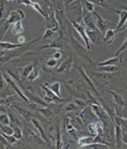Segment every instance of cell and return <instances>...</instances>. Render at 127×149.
Segmentation results:
<instances>
[{"label":"cell","mask_w":127,"mask_h":149,"mask_svg":"<svg viewBox=\"0 0 127 149\" xmlns=\"http://www.w3.org/2000/svg\"><path fill=\"white\" fill-rule=\"evenodd\" d=\"M64 127H65V129H66V132L72 136H75L76 135V128H75V125L70 122V117H65L64 118Z\"/></svg>","instance_id":"21"},{"label":"cell","mask_w":127,"mask_h":149,"mask_svg":"<svg viewBox=\"0 0 127 149\" xmlns=\"http://www.w3.org/2000/svg\"><path fill=\"white\" fill-rule=\"evenodd\" d=\"M126 49H127V38L125 39V41H124L123 43H122V45H121V47H120V48H117V53H115V56H119V55H121L124 51H126Z\"/></svg>","instance_id":"44"},{"label":"cell","mask_w":127,"mask_h":149,"mask_svg":"<svg viewBox=\"0 0 127 149\" xmlns=\"http://www.w3.org/2000/svg\"><path fill=\"white\" fill-rule=\"evenodd\" d=\"M30 120H31V122H32L33 127L37 130V131H39V133H40L41 139H43V141L46 143V144H49L50 142H49V139H48V136H47L46 132H45V130H44L43 125H41V122L39 121L37 119H34V118H31Z\"/></svg>","instance_id":"12"},{"label":"cell","mask_w":127,"mask_h":149,"mask_svg":"<svg viewBox=\"0 0 127 149\" xmlns=\"http://www.w3.org/2000/svg\"><path fill=\"white\" fill-rule=\"evenodd\" d=\"M8 109L4 104H0V114H7Z\"/></svg>","instance_id":"50"},{"label":"cell","mask_w":127,"mask_h":149,"mask_svg":"<svg viewBox=\"0 0 127 149\" xmlns=\"http://www.w3.org/2000/svg\"><path fill=\"white\" fill-rule=\"evenodd\" d=\"M81 3H82V7L87 12L89 13H93L95 11V4L93 2H91L90 0H81Z\"/></svg>","instance_id":"33"},{"label":"cell","mask_w":127,"mask_h":149,"mask_svg":"<svg viewBox=\"0 0 127 149\" xmlns=\"http://www.w3.org/2000/svg\"><path fill=\"white\" fill-rule=\"evenodd\" d=\"M92 14H93L94 16H95V18H96V27L100 32H106V30L110 29L112 26H114L113 23H110V22H108V20H105L99 14L97 13L96 11H94Z\"/></svg>","instance_id":"5"},{"label":"cell","mask_w":127,"mask_h":149,"mask_svg":"<svg viewBox=\"0 0 127 149\" xmlns=\"http://www.w3.org/2000/svg\"><path fill=\"white\" fill-rule=\"evenodd\" d=\"M39 76H40V71L34 67V68L32 69V71L29 73V75H28L27 79L28 81H34V79H37Z\"/></svg>","instance_id":"40"},{"label":"cell","mask_w":127,"mask_h":149,"mask_svg":"<svg viewBox=\"0 0 127 149\" xmlns=\"http://www.w3.org/2000/svg\"><path fill=\"white\" fill-rule=\"evenodd\" d=\"M41 87H42V89H43L44 92H45L44 100H45V102H47V103H57V102L68 101V99H63V98H61V97H59V95H57L54 91H51L46 85H41Z\"/></svg>","instance_id":"3"},{"label":"cell","mask_w":127,"mask_h":149,"mask_svg":"<svg viewBox=\"0 0 127 149\" xmlns=\"http://www.w3.org/2000/svg\"><path fill=\"white\" fill-rule=\"evenodd\" d=\"M86 93H87V97H88V104H100L99 101L98 100H96V99L94 98L93 95L91 93V91H86Z\"/></svg>","instance_id":"43"},{"label":"cell","mask_w":127,"mask_h":149,"mask_svg":"<svg viewBox=\"0 0 127 149\" xmlns=\"http://www.w3.org/2000/svg\"><path fill=\"white\" fill-rule=\"evenodd\" d=\"M97 70L107 72V73H114L120 70V67L119 65H103V67H97Z\"/></svg>","instance_id":"31"},{"label":"cell","mask_w":127,"mask_h":149,"mask_svg":"<svg viewBox=\"0 0 127 149\" xmlns=\"http://www.w3.org/2000/svg\"><path fill=\"white\" fill-rule=\"evenodd\" d=\"M44 85H46L47 87H48L51 91H54L57 95L61 97V83L60 81H54V83H51V84L45 83Z\"/></svg>","instance_id":"24"},{"label":"cell","mask_w":127,"mask_h":149,"mask_svg":"<svg viewBox=\"0 0 127 149\" xmlns=\"http://www.w3.org/2000/svg\"><path fill=\"white\" fill-rule=\"evenodd\" d=\"M117 31L115 29H108L106 30L104 34V43L105 45H109V44H112L113 43V41L115 40V38H117Z\"/></svg>","instance_id":"16"},{"label":"cell","mask_w":127,"mask_h":149,"mask_svg":"<svg viewBox=\"0 0 127 149\" xmlns=\"http://www.w3.org/2000/svg\"><path fill=\"white\" fill-rule=\"evenodd\" d=\"M6 1H16V0H6Z\"/></svg>","instance_id":"56"},{"label":"cell","mask_w":127,"mask_h":149,"mask_svg":"<svg viewBox=\"0 0 127 149\" xmlns=\"http://www.w3.org/2000/svg\"><path fill=\"white\" fill-rule=\"evenodd\" d=\"M72 1H74V0H70V2H72Z\"/></svg>","instance_id":"58"},{"label":"cell","mask_w":127,"mask_h":149,"mask_svg":"<svg viewBox=\"0 0 127 149\" xmlns=\"http://www.w3.org/2000/svg\"><path fill=\"white\" fill-rule=\"evenodd\" d=\"M11 106H12L14 109H16L17 112L19 113L20 115L23 116L25 119H29V118H30L31 112L29 111V109H25V107H21V106H19V105H15V104H12Z\"/></svg>","instance_id":"27"},{"label":"cell","mask_w":127,"mask_h":149,"mask_svg":"<svg viewBox=\"0 0 127 149\" xmlns=\"http://www.w3.org/2000/svg\"><path fill=\"white\" fill-rule=\"evenodd\" d=\"M84 148L87 149H109V146H107L106 144H103V143H99V142H94L90 145L86 146Z\"/></svg>","instance_id":"35"},{"label":"cell","mask_w":127,"mask_h":149,"mask_svg":"<svg viewBox=\"0 0 127 149\" xmlns=\"http://www.w3.org/2000/svg\"><path fill=\"white\" fill-rule=\"evenodd\" d=\"M115 13L119 14V17H120V20H119V24L115 27V30L117 31H124L127 27V11L125 10H117V9H113Z\"/></svg>","instance_id":"9"},{"label":"cell","mask_w":127,"mask_h":149,"mask_svg":"<svg viewBox=\"0 0 127 149\" xmlns=\"http://www.w3.org/2000/svg\"><path fill=\"white\" fill-rule=\"evenodd\" d=\"M33 68H34V65H32V63H30V65H26L25 68L19 69V75H20V77L27 78L28 75H29V73H30V72L32 71V69H33Z\"/></svg>","instance_id":"34"},{"label":"cell","mask_w":127,"mask_h":149,"mask_svg":"<svg viewBox=\"0 0 127 149\" xmlns=\"http://www.w3.org/2000/svg\"><path fill=\"white\" fill-rule=\"evenodd\" d=\"M2 55H3V54H2V53H1V54H0V58L2 57Z\"/></svg>","instance_id":"57"},{"label":"cell","mask_w":127,"mask_h":149,"mask_svg":"<svg viewBox=\"0 0 127 149\" xmlns=\"http://www.w3.org/2000/svg\"><path fill=\"white\" fill-rule=\"evenodd\" d=\"M122 142L127 145V132H123L122 134Z\"/></svg>","instance_id":"52"},{"label":"cell","mask_w":127,"mask_h":149,"mask_svg":"<svg viewBox=\"0 0 127 149\" xmlns=\"http://www.w3.org/2000/svg\"><path fill=\"white\" fill-rule=\"evenodd\" d=\"M122 10H125V11H127V7H122Z\"/></svg>","instance_id":"55"},{"label":"cell","mask_w":127,"mask_h":149,"mask_svg":"<svg viewBox=\"0 0 127 149\" xmlns=\"http://www.w3.org/2000/svg\"><path fill=\"white\" fill-rule=\"evenodd\" d=\"M18 1V3L23 4L25 7H31V4H32V0H17Z\"/></svg>","instance_id":"48"},{"label":"cell","mask_w":127,"mask_h":149,"mask_svg":"<svg viewBox=\"0 0 127 149\" xmlns=\"http://www.w3.org/2000/svg\"><path fill=\"white\" fill-rule=\"evenodd\" d=\"M73 67V56H70L68 59L64 60L62 63L60 65V67L58 68L57 72L59 73H63V72H68Z\"/></svg>","instance_id":"18"},{"label":"cell","mask_w":127,"mask_h":149,"mask_svg":"<svg viewBox=\"0 0 127 149\" xmlns=\"http://www.w3.org/2000/svg\"><path fill=\"white\" fill-rule=\"evenodd\" d=\"M79 116H80L81 118L84 119V121H93L94 118H97L96 115L93 113L92 109H91V106H84V109L79 113Z\"/></svg>","instance_id":"13"},{"label":"cell","mask_w":127,"mask_h":149,"mask_svg":"<svg viewBox=\"0 0 127 149\" xmlns=\"http://www.w3.org/2000/svg\"><path fill=\"white\" fill-rule=\"evenodd\" d=\"M56 148L60 149L63 148V143H62V135H61L60 127H57V135H56Z\"/></svg>","instance_id":"36"},{"label":"cell","mask_w":127,"mask_h":149,"mask_svg":"<svg viewBox=\"0 0 127 149\" xmlns=\"http://www.w3.org/2000/svg\"><path fill=\"white\" fill-rule=\"evenodd\" d=\"M66 12H68L70 14V22L72 20H76V22H79L80 18L84 15V12H82V7H81V3L79 0H74L72 2H68V6H67Z\"/></svg>","instance_id":"1"},{"label":"cell","mask_w":127,"mask_h":149,"mask_svg":"<svg viewBox=\"0 0 127 149\" xmlns=\"http://www.w3.org/2000/svg\"><path fill=\"white\" fill-rule=\"evenodd\" d=\"M42 37H39L37 39H34L33 41L31 42H28V43H11V42H0V48L3 49V51H13V49H16V48L23 47L25 45L27 44H31V43H34L39 41Z\"/></svg>","instance_id":"8"},{"label":"cell","mask_w":127,"mask_h":149,"mask_svg":"<svg viewBox=\"0 0 127 149\" xmlns=\"http://www.w3.org/2000/svg\"><path fill=\"white\" fill-rule=\"evenodd\" d=\"M74 102H75L79 107H84V106H87V104H88L87 101H84V100H81V99H75Z\"/></svg>","instance_id":"47"},{"label":"cell","mask_w":127,"mask_h":149,"mask_svg":"<svg viewBox=\"0 0 127 149\" xmlns=\"http://www.w3.org/2000/svg\"><path fill=\"white\" fill-rule=\"evenodd\" d=\"M54 32H55V31L51 30L50 28H47L46 30H45V32H44V34L42 36V38H43V39H50V38L52 37Z\"/></svg>","instance_id":"45"},{"label":"cell","mask_w":127,"mask_h":149,"mask_svg":"<svg viewBox=\"0 0 127 149\" xmlns=\"http://www.w3.org/2000/svg\"><path fill=\"white\" fill-rule=\"evenodd\" d=\"M25 18V13L23 12V10H14L12 12L9 13V15L7 16V19H6V24L7 25H12L14 23H17V22H21V20Z\"/></svg>","instance_id":"7"},{"label":"cell","mask_w":127,"mask_h":149,"mask_svg":"<svg viewBox=\"0 0 127 149\" xmlns=\"http://www.w3.org/2000/svg\"><path fill=\"white\" fill-rule=\"evenodd\" d=\"M97 142V139L95 135L92 136H82V137H79L77 139V145L79 148H84L86 146L90 145L92 143Z\"/></svg>","instance_id":"15"},{"label":"cell","mask_w":127,"mask_h":149,"mask_svg":"<svg viewBox=\"0 0 127 149\" xmlns=\"http://www.w3.org/2000/svg\"><path fill=\"white\" fill-rule=\"evenodd\" d=\"M11 123H13V135L16 137L17 139H20L21 137H23V131H21V129H20V125H19V122L17 121V120H15V121H11Z\"/></svg>","instance_id":"29"},{"label":"cell","mask_w":127,"mask_h":149,"mask_svg":"<svg viewBox=\"0 0 127 149\" xmlns=\"http://www.w3.org/2000/svg\"><path fill=\"white\" fill-rule=\"evenodd\" d=\"M31 8H32L34 11H37V12L40 14V15H42V16H43L45 19H47V17H48V14L45 12V10H44L43 8L41 7L40 3H37V2H32V4H31Z\"/></svg>","instance_id":"32"},{"label":"cell","mask_w":127,"mask_h":149,"mask_svg":"<svg viewBox=\"0 0 127 149\" xmlns=\"http://www.w3.org/2000/svg\"><path fill=\"white\" fill-rule=\"evenodd\" d=\"M2 77H3L4 81H7L8 84L10 85L11 87L15 90L16 95H18V97H19V98H21L23 101H26L27 103H29V99L27 98V95H25V92H23V90L19 88L18 83L16 81V79H14V78L11 76V74L9 73V72H3V73H2Z\"/></svg>","instance_id":"2"},{"label":"cell","mask_w":127,"mask_h":149,"mask_svg":"<svg viewBox=\"0 0 127 149\" xmlns=\"http://www.w3.org/2000/svg\"><path fill=\"white\" fill-rule=\"evenodd\" d=\"M70 23H72V26H73V28L76 30V32H77V33L80 36L81 39H82V41H84V45H86L87 49H90V48H91V43H90L89 38H88V36H87V31H86L84 27L80 24V23H79V22H76V20H72Z\"/></svg>","instance_id":"4"},{"label":"cell","mask_w":127,"mask_h":149,"mask_svg":"<svg viewBox=\"0 0 127 149\" xmlns=\"http://www.w3.org/2000/svg\"><path fill=\"white\" fill-rule=\"evenodd\" d=\"M3 59H2V58H0V65H1V63H2V62H3Z\"/></svg>","instance_id":"54"},{"label":"cell","mask_w":127,"mask_h":149,"mask_svg":"<svg viewBox=\"0 0 127 149\" xmlns=\"http://www.w3.org/2000/svg\"><path fill=\"white\" fill-rule=\"evenodd\" d=\"M32 107H33L35 111L40 112L41 114H42L43 116H45L46 118H50L51 116L54 115V112H52L49 107H47V106H44V107H37V105H34V103H33V104H32Z\"/></svg>","instance_id":"23"},{"label":"cell","mask_w":127,"mask_h":149,"mask_svg":"<svg viewBox=\"0 0 127 149\" xmlns=\"http://www.w3.org/2000/svg\"><path fill=\"white\" fill-rule=\"evenodd\" d=\"M91 2H93L94 4H97V6H99V7L104 8L106 10H109L110 9V6L106 2V0H90Z\"/></svg>","instance_id":"41"},{"label":"cell","mask_w":127,"mask_h":149,"mask_svg":"<svg viewBox=\"0 0 127 149\" xmlns=\"http://www.w3.org/2000/svg\"><path fill=\"white\" fill-rule=\"evenodd\" d=\"M79 71H80L81 75H82V78H84V81H86V83H87V84L89 85V86H90L91 89L93 90L94 93H95L96 95H99V93H98V91H97L96 87H95V85H94V83L92 81V79L90 78V76H89V75H88L87 73H86V72L84 71V69H82V68H79Z\"/></svg>","instance_id":"20"},{"label":"cell","mask_w":127,"mask_h":149,"mask_svg":"<svg viewBox=\"0 0 127 149\" xmlns=\"http://www.w3.org/2000/svg\"><path fill=\"white\" fill-rule=\"evenodd\" d=\"M70 122L75 125V128L77 130H81L84 128V119L81 118L79 115H76V116H70Z\"/></svg>","instance_id":"22"},{"label":"cell","mask_w":127,"mask_h":149,"mask_svg":"<svg viewBox=\"0 0 127 149\" xmlns=\"http://www.w3.org/2000/svg\"><path fill=\"white\" fill-rule=\"evenodd\" d=\"M78 109H79V106H78L75 102H70V103H68V104L64 107V112L72 113V112H76V111H78Z\"/></svg>","instance_id":"38"},{"label":"cell","mask_w":127,"mask_h":149,"mask_svg":"<svg viewBox=\"0 0 127 149\" xmlns=\"http://www.w3.org/2000/svg\"><path fill=\"white\" fill-rule=\"evenodd\" d=\"M63 47V41L62 39H58L56 41H52L50 44H47L45 46H42L41 49H47V48H56V49H60V48Z\"/></svg>","instance_id":"26"},{"label":"cell","mask_w":127,"mask_h":149,"mask_svg":"<svg viewBox=\"0 0 127 149\" xmlns=\"http://www.w3.org/2000/svg\"><path fill=\"white\" fill-rule=\"evenodd\" d=\"M11 26V31L13 34H21L25 30L23 28V25L21 22H17V23H14V24L10 25Z\"/></svg>","instance_id":"28"},{"label":"cell","mask_w":127,"mask_h":149,"mask_svg":"<svg viewBox=\"0 0 127 149\" xmlns=\"http://www.w3.org/2000/svg\"><path fill=\"white\" fill-rule=\"evenodd\" d=\"M0 131H1L2 133H4V134H8V135H13V133H14L13 128H12L10 125L0 127Z\"/></svg>","instance_id":"42"},{"label":"cell","mask_w":127,"mask_h":149,"mask_svg":"<svg viewBox=\"0 0 127 149\" xmlns=\"http://www.w3.org/2000/svg\"><path fill=\"white\" fill-rule=\"evenodd\" d=\"M90 106L92 111H93V113L96 115L97 119L100 120V121H103L106 125V120L110 117V116L108 115V113L106 112V109L100 104H90Z\"/></svg>","instance_id":"6"},{"label":"cell","mask_w":127,"mask_h":149,"mask_svg":"<svg viewBox=\"0 0 127 149\" xmlns=\"http://www.w3.org/2000/svg\"><path fill=\"white\" fill-rule=\"evenodd\" d=\"M8 125H11L10 116L8 115V114H0V127Z\"/></svg>","instance_id":"39"},{"label":"cell","mask_w":127,"mask_h":149,"mask_svg":"<svg viewBox=\"0 0 127 149\" xmlns=\"http://www.w3.org/2000/svg\"><path fill=\"white\" fill-rule=\"evenodd\" d=\"M108 92L111 95V97H112V99H113V102L115 103V104H119L120 106H122V107H125V102H124L123 98L121 97V95H119L117 92L113 91V90H108Z\"/></svg>","instance_id":"25"},{"label":"cell","mask_w":127,"mask_h":149,"mask_svg":"<svg viewBox=\"0 0 127 149\" xmlns=\"http://www.w3.org/2000/svg\"><path fill=\"white\" fill-rule=\"evenodd\" d=\"M46 65H47V67H49V68H55V67L58 65V60L55 59V58L48 59V60L46 61Z\"/></svg>","instance_id":"46"},{"label":"cell","mask_w":127,"mask_h":149,"mask_svg":"<svg viewBox=\"0 0 127 149\" xmlns=\"http://www.w3.org/2000/svg\"><path fill=\"white\" fill-rule=\"evenodd\" d=\"M87 31V36L90 40V43H97L98 42V38H99V34L97 32V30H91V29H88Z\"/></svg>","instance_id":"30"},{"label":"cell","mask_w":127,"mask_h":149,"mask_svg":"<svg viewBox=\"0 0 127 149\" xmlns=\"http://www.w3.org/2000/svg\"><path fill=\"white\" fill-rule=\"evenodd\" d=\"M82 19H84V25L87 26L88 29H91V30H97L96 27V23L93 20V17L91 16V13L89 12H84V15H82Z\"/></svg>","instance_id":"14"},{"label":"cell","mask_w":127,"mask_h":149,"mask_svg":"<svg viewBox=\"0 0 127 149\" xmlns=\"http://www.w3.org/2000/svg\"><path fill=\"white\" fill-rule=\"evenodd\" d=\"M121 62H122V55H119V56H114L112 58H109V59L103 61V62H98L97 67H103V65H117Z\"/></svg>","instance_id":"17"},{"label":"cell","mask_w":127,"mask_h":149,"mask_svg":"<svg viewBox=\"0 0 127 149\" xmlns=\"http://www.w3.org/2000/svg\"><path fill=\"white\" fill-rule=\"evenodd\" d=\"M23 92H25V95H27V98L29 99V103H32V102H33L34 104L47 106V102H45V100H42V99L37 95H35L34 92H31L30 90H28V89H25Z\"/></svg>","instance_id":"11"},{"label":"cell","mask_w":127,"mask_h":149,"mask_svg":"<svg viewBox=\"0 0 127 149\" xmlns=\"http://www.w3.org/2000/svg\"><path fill=\"white\" fill-rule=\"evenodd\" d=\"M122 112H123V114H122V117H124L125 119H127V109H124L123 111H122Z\"/></svg>","instance_id":"53"},{"label":"cell","mask_w":127,"mask_h":149,"mask_svg":"<svg viewBox=\"0 0 127 149\" xmlns=\"http://www.w3.org/2000/svg\"><path fill=\"white\" fill-rule=\"evenodd\" d=\"M17 42H18V43H27L25 37H23V36H19V37L17 38Z\"/></svg>","instance_id":"51"},{"label":"cell","mask_w":127,"mask_h":149,"mask_svg":"<svg viewBox=\"0 0 127 149\" xmlns=\"http://www.w3.org/2000/svg\"><path fill=\"white\" fill-rule=\"evenodd\" d=\"M61 57H62V53H61V51H56L54 53V55H52V58L57 59V60H59Z\"/></svg>","instance_id":"49"},{"label":"cell","mask_w":127,"mask_h":149,"mask_svg":"<svg viewBox=\"0 0 127 149\" xmlns=\"http://www.w3.org/2000/svg\"><path fill=\"white\" fill-rule=\"evenodd\" d=\"M28 131H27V137L28 139H30V141H35V142H39V143H43L44 141L42 139H40L39 136L35 134V133L30 129V128H27Z\"/></svg>","instance_id":"37"},{"label":"cell","mask_w":127,"mask_h":149,"mask_svg":"<svg viewBox=\"0 0 127 149\" xmlns=\"http://www.w3.org/2000/svg\"><path fill=\"white\" fill-rule=\"evenodd\" d=\"M47 28H50L51 30L58 31L59 30V22H58V17L56 14V11L51 9L47 17Z\"/></svg>","instance_id":"10"},{"label":"cell","mask_w":127,"mask_h":149,"mask_svg":"<svg viewBox=\"0 0 127 149\" xmlns=\"http://www.w3.org/2000/svg\"><path fill=\"white\" fill-rule=\"evenodd\" d=\"M122 125H115L114 123V139H115V147L117 148H121V144H122Z\"/></svg>","instance_id":"19"}]
</instances>
